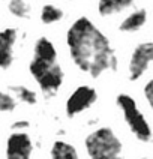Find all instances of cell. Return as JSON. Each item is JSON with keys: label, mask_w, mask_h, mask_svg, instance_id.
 I'll list each match as a JSON object with an SVG mask.
<instances>
[{"label": "cell", "mask_w": 153, "mask_h": 159, "mask_svg": "<svg viewBox=\"0 0 153 159\" xmlns=\"http://www.w3.org/2000/svg\"><path fill=\"white\" fill-rule=\"evenodd\" d=\"M71 63L90 78H102L119 69V56L111 38L89 15H78L65 32Z\"/></svg>", "instance_id": "obj_1"}, {"label": "cell", "mask_w": 153, "mask_h": 159, "mask_svg": "<svg viewBox=\"0 0 153 159\" xmlns=\"http://www.w3.org/2000/svg\"><path fill=\"white\" fill-rule=\"evenodd\" d=\"M27 71L47 98L54 96L65 81V69L59 62V50L48 36L36 38Z\"/></svg>", "instance_id": "obj_2"}, {"label": "cell", "mask_w": 153, "mask_h": 159, "mask_svg": "<svg viewBox=\"0 0 153 159\" xmlns=\"http://www.w3.org/2000/svg\"><path fill=\"white\" fill-rule=\"evenodd\" d=\"M89 159H123V144L110 126L93 129L84 140Z\"/></svg>", "instance_id": "obj_3"}, {"label": "cell", "mask_w": 153, "mask_h": 159, "mask_svg": "<svg viewBox=\"0 0 153 159\" xmlns=\"http://www.w3.org/2000/svg\"><path fill=\"white\" fill-rule=\"evenodd\" d=\"M116 104L119 110L122 111V116L125 119L128 128L137 137V140L144 143L150 141L153 135L152 128H150L149 122L146 120L144 114L140 111L134 98L128 93H119L116 96Z\"/></svg>", "instance_id": "obj_4"}, {"label": "cell", "mask_w": 153, "mask_h": 159, "mask_svg": "<svg viewBox=\"0 0 153 159\" xmlns=\"http://www.w3.org/2000/svg\"><path fill=\"white\" fill-rule=\"evenodd\" d=\"M96 102H98V90L89 84H81L75 87V90L71 92L69 96L66 98L65 113L69 119H72L90 110Z\"/></svg>", "instance_id": "obj_5"}, {"label": "cell", "mask_w": 153, "mask_h": 159, "mask_svg": "<svg viewBox=\"0 0 153 159\" xmlns=\"http://www.w3.org/2000/svg\"><path fill=\"white\" fill-rule=\"evenodd\" d=\"M153 63V41H143L134 47L128 60V77L131 81H138L149 71Z\"/></svg>", "instance_id": "obj_6"}, {"label": "cell", "mask_w": 153, "mask_h": 159, "mask_svg": "<svg viewBox=\"0 0 153 159\" xmlns=\"http://www.w3.org/2000/svg\"><path fill=\"white\" fill-rule=\"evenodd\" d=\"M18 44L17 27H3L0 30V71H8L15 62V47Z\"/></svg>", "instance_id": "obj_7"}, {"label": "cell", "mask_w": 153, "mask_h": 159, "mask_svg": "<svg viewBox=\"0 0 153 159\" xmlns=\"http://www.w3.org/2000/svg\"><path fill=\"white\" fill-rule=\"evenodd\" d=\"M6 159H32L33 143L24 131H14L6 138Z\"/></svg>", "instance_id": "obj_8"}, {"label": "cell", "mask_w": 153, "mask_h": 159, "mask_svg": "<svg viewBox=\"0 0 153 159\" xmlns=\"http://www.w3.org/2000/svg\"><path fill=\"white\" fill-rule=\"evenodd\" d=\"M149 12L146 8H135L131 12H128L117 24V30L123 35H132L137 33L147 24Z\"/></svg>", "instance_id": "obj_9"}, {"label": "cell", "mask_w": 153, "mask_h": 159, "mask_svg": "<svg viewBox=\"0 0 153 159\" xmlns=\"http://www.w3.org/2000/svg\"><path fill=\"white\" fill-rule=\"evenodd\" d=\"M137 2L138 0H96V14L104 20L114 18L131 9Z\"/></svg>", "instance_id": "obj_10"}, {"label": "cell", "mask_w": 153, "mask_h": 159, "mask_svg": "<svg viewBox=\"0 0 153 159\" xmlns=\"http://www.w3.org/2000/svg\"><path fill=\"white\" fill-rule=\"evenodd\" d=\"M63 18H65V11H63L62 6H59L56 3L47 2L39 9V21L44 26L59 24L60 21H63Z\"/></svg>", "instance_id": "obj_11"}, {"label": "cell", "mask_w": 153, "mask_h": 159, "mask_svg": "<svg viewBox=\"0 0 153 159\" xmlns=\"http://www.w3.org/2000/svg\"><path fill=\"white\" fill-rule=\"evenodd\" d=\"M50 159H80V156H78L75 146L63 140H57L51 146Z\"/></svg>", "instance_id": "obj_12"}, {"label": "cell", "mask_w": 153, "mask_h": 159, "mask_svg": "<svg viewBox=\"0 0 153 159\" xmlns=\"http://www.w3.org/2000/svg\"><path fill=\"white\" fill-rule=\"evenodd\" d=\"M9 15L17 20H27L32 15V6L29 0H6Z\"/></svg>", "instance_id": "obj_13"}, {"label": "cell", "mask_w": 153, "mask_h": 159, "mask_svg": "<svg viewBox=\"0 0 153 159\" xmlns=\"http://www.w3.org/2000/svg\"><path fill=\"white\" fill-rule=\"evenodd\" d=\"M11 90L15 93L18 101L24 102L26 105H36L38 104V93L33 89L23 86V84H14V86H11Z\"/></svg>", "instance_id": "obj_14"}, {"label": "cell", "mask_w": 153, "mask_h": 159, "mask_svg": "<svg viewBox=\"0 0 153 159\" xmlns=\"http://www.w3.org/2000/svg\"><path fill=\"white\" fill-rule=\"evenodd\" d=\"M17 108V98L0 90V113H12Z\"/></svg>", "instance_id": "obj_15"}, {"label": "cell", "mask_w": 153, "mask_h": 159, "mask_svg": "<svg viewBox=\"0 0 153 159\" xmlns=\"http://www.w3.org/2000/svg\"><path fill=\"white\" fill-rule=\"evenodd\" d=\"M143 93H144V98H146V101H147L149 107L153 108V77L144 84Z\"/></svg>", "instance_id": "obj_16"}, {"label": "cell", "mask_w": 153, "mask_h": 159, "mask_svg": "<svg viewBox=\"0 0 153 159\" xmlns=\"http://www.w3.org/2000/svg\"><path fill=\"white\" fill-rule=\"evenodd\" d=\"M26 128H29V122H23L21 120V122H17V123L14 125V129L15 131H24Z\"/></svg>", "instance_id": "obj_17"}, {"label": "cell", "mask_w": 153, "mask_h": 159, "mask_svg": "<svg viewBox=\"0 0 153 159\" xmlns=\"http://www.w3.org/2000/svg\"><path fill=\"white\" fill-rule=\"evenodd\" d=\"M66 2H75V0H66Z\"/></svg>", "instance_id": "obj_18"}, {"label": "cell", "mask_w": 153, "mask_h": 159, "mask_svg": "<svg viewBox=\"0 0 153 159\" xmlns=\"http://www.w3.org/2000/svg\"><path fill=\"white\" fill-rule=\"evenodd\" d=\"M141 159H146V158H141Z\"/></svg>", "instance_id": "obj_19"}]
</instances>
